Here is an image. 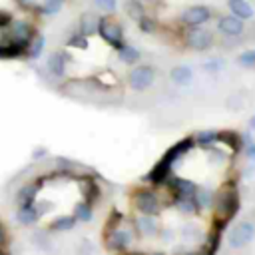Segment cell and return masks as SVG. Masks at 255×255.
<instances>
[{"label":"cell","mask_w":255,"mask_h":255,"mask_svg":"<svg viewBox=\"0 0 255 255\" xmlns=\"http://www.w3.org/2000/svg\"><path fill=\"white\" fill-rule=\"evenodd\" d=\"M98 34H100V38L108 44V46H112L114 50H122L124 48V30H122V26H120V22H116L114 18H110V16H102L100 18V22H98Z\"/></svg>","instance_id":"obj_1"},{"label":"cell","mask_w":255,"mask_h":255,"mask_svg":"<svg viewBox=\"0 0 255 255\" xmlns=\"http://www.w3.org/2000/svg\"><path fill=\"white\" fill-rule=\"evenodd\" d=\"M153 82H155V68L149 64H137L128 74V86L135 92L147 90Z\"/></svg>","instance_id":"obj_2"},{"label":"cell","mask_w":255,"mask_h":255,"mask_svg":"<svg viewBox=\"0 0 255 255\" xmlns=\"http://www.w3.org/2000/svg\"><path fill=\"white\" fill-rule=\"evenodd\" d=\"M185 44L195 52L209 50L213 46V34L203 26H189V30L185 32Z\"/></svg>","instance_id":"obj_3"},{"label":"cell","mask_w":255,"mask_h":255,"mask_svg":"<svg viewBox=\"0 0 255 255\" xmlns=\"http://www.w3.org/2000/svg\"><path fill=\"white\" fill-rule=\"evenodd\" d=\"M253 237H255V225L251 221H239L237 225L231 227L227 241H229V247L231 249H241L247 243H251Z\"/></svg>","instance_id":"obj_4"},{"label":"cell","mask_w":255,"mask_h":255,"mask_svg":"<svg viewBox=\"0 0 255 255\" xmlns=\"http://www.w3.org/2000/svg\"><path fill=\"white\" fill-rule=\"evenodd\" d=\"M34 28L30 22L26 20H12V28H10V34H8V42L10 44H16L20 48H28L32 38H34Z\"/></svg>","instance_id":"obj_5"},{"label":"cell","mask_w":255,"mask_h":255,"mask_svg":"<svg viewBox=\"0 0 255 255\" xmlns=\"http://www.w3.org/2000/svg\"><path fill=\"white\" fill-rule=\"evenodd\" d=\"M133 205L143 213V215H155L159 211V199L157 193L151 189H139L133 193Z\"/></svg>","instance_id":"obj_6"},{"label":"cell","mask_w":255,"mask_h":255,"mask_svg":"<svg viewBox=\"0 0 255 255\" xmlns=\"http://www.w3.org/2000/svg\"><path fill=\"white\" fill-rule=\"evenodd\" d=\"M211 18V10L203 4H195V6H189L181 12V22L185 26H203L207 20Z\"/></svg>","instance_id":"obj_7"},{"label":"cell","mask_w":255,"mask_h":255,"mask_svg":"<svg viewBox=\"0 0 255 255\" xmlns=\"http://www.w3.org/2000/svg\"><path fill=\"white\" fill-rule=\"evenodd\" d=\"M217 30L223 34V36H229V38H237L245 32V20L233 16V14H227V16H221L217 20Z\"/></svg>","instance_id":"obj_8"},{"label":"cell","mask_w":255,"mask_h":255,"mask_svg":"<svg viewBox=\"0 0 255 255\" xmlns=\"http://www.w3.org/2000/svg\"><path fill=\"white\" fill-rule=\"evenodd\" d=\"M66 62H68V54H66V52H54V54L48 56L46 68H48V72H50L52 76L62 78V76L66 74V66H68Z\"/></svg>","instance_id":"obj_9"},{"label":"cell","mask_w":255,"mask_h":255,"mask_svg":"<svg viewBox=\"0 0 255 255\" xmlns=\"http://www.w3.org/2000/svg\"><path fill=\"white\" fill-rule=\"evenodd\" d=\"M227 8L233 16H237L241 20H251L255 16V10L247 0H227Z\"/></svg>","instance_id":"obj_10"},{"label":"cell","mask_w":255,"mask_h":255,"mask_svg":"<svg viewBox=\"0 0 255 255\" xmlns=\"http://www.w3.org/2000/svg\"><path fill=\"white\" fill-rule=\"evenodd\" d=\"M235 209H237V195H235V191L221 193L219 203H217V211H219V213H223V219L233 217Z\"/></svg>","instance_id":"obj_11"},{"label":"cell","mask_w":255,"mask_h":255,"mask_svg":"<svg viewBox=\"0 0 255 255\" xmlns=\"http://www.w3.org/2000/svg\"><path fill=\"white\" fill-rule=\"evenodd\" d=\"M169 80H171L173 84H177V86H187V84H191V80H193V70H191L189 66H185V64L173 66L171 72H169Z\"/></svg>","instance_id":"obj_12"},{"label":"cell","mask_w":255,"mask_h":255,"mask_svg":"<svg viewBox=\"0 0 255 255\" xmlns=\"http://www.w3.org/2000/svg\"><path fill=\"white\" fill-rule=\"evenodd\" d=\"M98 22H100V18L96 14L86 12L84 16H80V30L78 32H82L84 36H92L98 32Z\"/></svg>","instance_id":"obj_13"},{"label":"cell","mask_w":255,"mask_h":255,"mask_svg":"<svg viewBox=\"0 0 255 255\" xmlns=\"http://www.w3.org/2000/svg\"><path fill=\"white\" fill-rule=\"evenodd\" d=\"M118 54H120V60L124 62V64H137L139 62V50L135 48V46H129V44H124V48L122 50H118Z\"/></svg>","instance_id":"obj_14"},{"label":"cell","mask_w":255,"mask_h":255,"mask_svg":"<svg viewBox=\"0 0 255 255\" xmlns=\"http://www.w3.org/2000/svg\"><path fill=\"white\" fill-rule=\"evenodd\" d=\"M126 14H128L131 20L137 22L141 16H145L143 2H141V0H126Z\"/></svg>","instance_id":"obj_15"},{"label":"cell","mask_w":255,"mask_h":255,"mask_svg":"<svg viewBox=\"0 0 255 255\" xmlns=\"http://www.w3.org/2000/svg\"><path fill=\"white\" fill-rule=\"evenodd\" d=\"M64 8V0H42V6L38 8L42 16H54Z\"/></svg>","instance_id":"obj_16"},{"label":"cell","mask_w":255,"mask_h":255,"mask_svg":"<svg viewBox=\"0 0 255 255\" xmlns=\"http://www.w3.org/2000/svg\"><path fill=\"white\" fill-rule=\"evenodd\" d=\"M26 52V48H20L16 44H0V58H16V56H22Z\"/></svg>","instance_id":"obj_17"},{"label":"cell","mask_w":255,"mask_h":255,"mask_svg":"<svg viewBox=\"0 0 255 255\" xmlns=\"http://www.w3.org/2000/svg\"><path fill=\"white\" fill-rule=\"evenodd\" d=\"M237 64L241 68H255V50H245L237 56Z\"/></svg>","instance_id":"obj_18"},{"label":"cell","mask_w":255,"mask_h":255,"mask_svg":"<svg viewBox=\"0 0 255 255\" xmlns=\"http://www.w3.org/2000/svg\"><path fill=\"white\" fill-rule=\"evenodd\" d=\"M68 46L70 48H80V50H86L88 48V36H84L82 32H74L68 40Z\"/></svg>","instance_id":"obj_19"},{"label":"cell","mask_w":255,"mask_h":255,"mask_svg":"<svg viewBox=\"0 0 255 255\" xmlns=\"http://www.w3.org/2000/svg\"><path fill=\"white\" fill-rule=\"evenodd\" d=\"M137 26L143 34H153L155 32V20H151V16H147V14L137 20Z\"/></svg>","instance_id":"obj_20"},{"label":"cell","mask_w":255,"mask_h":255,"mask_svg":"<svg viewBox=\"0 0 255 255\" xmlns=\"http://www.w3.org/2000/svg\"><path fill=\"white\" fill-rule=\"evenodd\" d=\"M28 48H30L28 54H30L32 58H38V56L42 54V50H44V38H42V36H34Z\"/></svg>","instance_id":"obj_21"},{"label":"cell","mask_w":255,"mask_h":255,"mask_svg":"<svg viewBox=\"0 0 255 255\" xmlns=\"http://www.w3.org/2000/svg\"><path fill=\"white\" fill-rule=\"evenodd\" d=\"M94 6L102 12H108V14H114L118 10V0H94Z\"/></svg>","instance_id":"obj_22"},{"label":"cell","mask_w":255,"mask_h":255,"mask_svg":"<svg viewBox=\"0 0 255 255\" xmlns=\"http://www.w3.org/2000/svg\"><path fill=\"white\" fill-rule=\"evenodd\" d=\"M217 137H219V135H217L215 131H199V133H197L199 145H211V143H215Z\"/></svg>","instance_id":"obj_23"},{"label":"cell","mask_w":255,"mask_h":255,"mask_svg":"<svg viewBox=\"0 0 255 255\" xmlns=\"http://www.w3.org/2000/svg\"><path fill=\"white\" fill-rule=\"evenodd\" d=\"M203 68H205L207 72H217V70L223 68V64H221V60H207V62L203 64Z\"/></svg>","instance_id":"obj_24"},{"label":"cell","mask_w":255,"mask_h":255,"mask_svg":"<svg viewBox=\"0 0 255 255\" xmlns=\"http://www.w3.org/2000/svg\"><path fill=\"white\" fill-rule=\"evenodd\" d=\"M12 24V14L8 10H0V30Z\"/></svg>","instance_id":"obj_25"},{"label":"cell","mask_w":255,"mask_h":255,"mask_svg":"<svg viewBox=\"0 0 255 255\" xmlns=\"http://www.w3.org/2000/svg\"><path fill=\"white\" fill-rule=\"evenodd\" d=\"M16 2H18V6H20L22 10H36V8H38L36 0H16Z\"/></svg>","instance_id":"obj_26"},{"label":"cell","mask_w":255,"mask_h":255,"mask_svg":"<svg viewBox=\"0 0 255 255\" xmlns=\"http://www.w3.org/2000/svg\"><path fill=\"white\" fill-rule=\"evenodd\" d=\"M247 157L255 161V143H247Z\"/></svg>","instance_id":"obj_27"},{"label":"cell","mask_w":255,"mask_h":255,"mask_svg":"<svg viewBox=\"0 0 255 255\" xmlns=\"http://www.w3.org/2000/svg\"><path fill=\"white\" fill-rule=\"evenodd\" d=\"M6 237H8V233H6V229H4V225H2V221H0V245L6 243Z\"/></svg>","instance_id":"obj_28"},{"label":"cell","mask_w":255,"mask_h":255,"mask_svg":"<svg viewBox=\"0 0 255 255\" xmlns=\"http://www.w3.org/2000/svg\"><path fill=\"white\" fill-rule=\"evenodd\" d=\"M249 128H251V129H255V114L249 118Z\"/></svg>","instance_id":"obj_29"},{"label":"cell","mask_w":255,"mask_h":255,"mask_svg":"<svg viewBox=\"0 0 255 255\" xmlns=\"http://www.w3.org/2000/svg\"><path fill=\"white\" fill-rule=\"evenodd\" d=\"M0 255H6V253H4V251H2V247H0Z\"/></svg>","instance_id":"obj_30"},{"label":"cell","mask_w":255,"mask_h":255,"mask_svg":"<svg viewBox=\"0 0 255 255\" xmlns=\"http://www.w3.org/2000/svg\"><path fill=\"white\" fill-rule=\"evenodd\" d=\"M141 2H149V0H141Z\"/></svg>","instance_id":"obj_31"},{"label":"cell","mask_w":255,"mask_h":255,"mask_svg":"<svg viewBox=\"0 0 255 255\" xmlns=\"http://www.w3.org/2000/svg\"><path fill=\"white\" fill-rule=\"evenodd\" d=\"M155 255H161V253H155Z\"/></svg>","instance_id":"obj_32"}]
</instances>
